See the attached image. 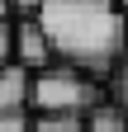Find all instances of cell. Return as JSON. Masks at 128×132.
I'll use <instances>...</instances> for the list:
<instances>
[{
    "mask_svg": "<svg viewBox=\"0 0 128 132\" xmlns=\"http://www.w3.org/2000/svg\"><path fill=\"white\" fill-rule=\"evenodd\" d=\"M14 61H19L29 76H38V71H47V66H57L52 47H47V33L38 28V19H19V24H14Z\"/></svg>",
    "mask_w": 128,
    "mask_h": 132,
    "instance_id": "obj_3",
    "label": "cell"
},
{
    "mask_svg": "<svg viewBox=\"0 0 128 132\" xmlns=\"http://www.w3.org/2000/svg\"><path fill=\"white\" fill-rule=\"evenodd\" d=\"M29 104L38 113H81V118H90L95 109H104V94H100V85L90 76H81V71L57 61V66H47V71L33 76Z\"/></svg>",
    "mask_w": 128,
    "mask_h": 132,
    "instance_id": "obj_2",
    "label": "cell"
},
{
    "mask_svg": "<svg viewBox=\"0 0 128 132\" xmlns=\"http://www.w3.org/2000/svg\"><path fill=\"white\" fill-rule=\"evenodd\" d=\"M14 61V24L5 19V24H0V66H10Z\"/></svg>",
    "mask_w": 128,
    "mask_h": 132,
    "instance_id": "obj_7",
    "label": "cell"
},
{
    "mask_svg": "<svg viewBox=\"0 0 128 132\" xmlns=\"http://www.w3.org/2000/svg\"><path fill=\"white\" fill-rule=\"evenodd\" d=\"M29 94H33V76H29L19 61L0 66V113H24Z\"/></svg>",
    "mask_w": 128,
    "mask_h": 132,
    "instance_id": "obj_4",
    "label": "cell"
},
{
    "mask_svg": "<svg viewBox=\"0 0 128 132\" xmlns=\"http://www.w3.org/2000/svg\"><path fill=\"white\" fill-rule=\"evenodd\" d=\"M33 132H86V118L81 113H38Z\"/></svg>",
    "mask_w": 128,
    "mask_h": 132,
    "instance_id": "obj_6",
    "label": "cell"
},
{
    "mask_svg": "<svg viewBox=\"0 0 128 132\" xmlns=\"http://www.w3.org/2000/svg\"><path fill=\"white\" fill-rule=\"evenodd\" d=\"M0 132H33V123L24 113H0Z\"/></svg>",
    "mask_w": 128,
    "mask_h": 132,
    "instance_id": "obj_9",
    "label": "cell"
},
{
    "mask_svg": "<svg viewBox=\"0 0 128 132\" xmlns=\"http://www.w3.org/2000/svg\"><path fill=\"white\" fill-rule=\"evenodd\" d=\"M114 94H119V109H128V52H123L119 71H114Z\"/></svg>",
    "mask_w": 128,
    "mask_h": 132,
    "instance_id": "obj_8",
    "label": "cell"
},
{
    "mask_svg": "<svg viewBox=\"0 0 128 132\" xmlns=\"http://www.w3.org/2000/svg\"><path fill=\"white\" fill-rule=\"evenodd\" d=\"M86 132H128V113L119 104H104V109H95L86 118Z\"/></svg>",
    "mask_w": 128,
    "mask_h": 132,
    "instance_id": "obj_5",
    "label": "cell"
},
{
    "mask_svg": "<svg viewBox=\"0 0 128 132\" xmlns=\"http://www.w3.org/2000/svg\"><path fill=\"white\" fill-rule=\"evenodd\" d=\"M5 14H10V0H0V24H5Z\"/></svg>",
    "mask_w": 128,
    "mask_h": 132,
    "instance_id": "obj_11",
    "label": "cell"
},
{
    "mask_svg": "<svg viewBox=\"0 0 128 132\" xmlns=\"http://www.w3.org/2000/svg\"><path fill=\"white\" fill-rule=\"evenodd\" d=\"M10 10H24V14H29V19H33V14L43 10V0H10Z\"/></svg>",
    "mask_w": 128,
    "mask_h": 132,
    "instance_id": "obj_10",
    "label": "cell"
},
{
    "mask_svg": "<svg viewBox=\"0 0 128 132\" xmlns=\"http://www.w3.org/2000/svg\"><path fill=\"white\" fill-rule=\"evenodd\" d=\"M119 5H123V14H128V0H119Z\"/></svg>",
    "mask_w": 128,
    "mask_h": 132,
    "instance_id": "obj_12",
    "label": "cell"
},
{
    "mask_svg": "<svg viewBox=\"0 0 128 132\" xmlns=\"http://www.w3.org/2000/svg\"><path fill=\"white\" fill-rule=\"evenodd\" d=\"M33 19L47 33L52 57L90 80L119 71L128 52V14L119 0H43Z\"/></svg>",
    "mask_w": 128,
    "mask_h": 132,
    "instance_id": "obj_1",
    "label": "cell"
}]
</instances>
